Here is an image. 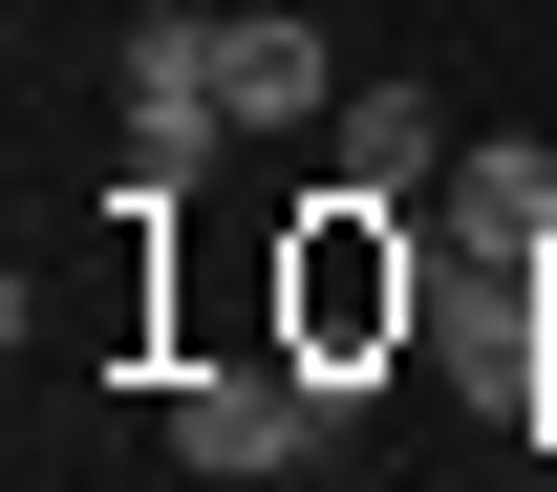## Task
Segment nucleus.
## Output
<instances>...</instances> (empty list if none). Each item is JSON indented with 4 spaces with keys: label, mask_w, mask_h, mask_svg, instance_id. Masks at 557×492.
<instances>
[{
    "label": "nucleus",
    "mask_w": 557,
    "mask_h": 492,
    "mask_svg": "<svg viewBox=\"0 0 557 492\" xmlns=\"http://www.w3.org/2000/svg\"><path fill=\"white\" fill-rule=\"evenodd\" d=\"M429 321V257H408V193H322L300 214V257H278V343L322 364V407H344L364 364Z\"/></svg>",
    "instance_id": "f257e3e1"
},
{
    "label": "nucleus",
    "mask_w": 557,
    "mask_h": 492,
    "mask_svg": "<svg viewBox=\"0 0 557 492\" xmlns=\"http://www.w3.org/2000/svg\"><path fill=\"white\" fill-rule=\"evenodd\" d=\"M322 364L300 343H258V364H172V450H194V492H258V471H300L322 450Z\"/></svg>",
    "instance_id": "f03ea898"
},
{
    "label": "nucleus",
    "mask_w": 557,
    "mask_h": 492,
    "mask_svg": "<svg viewBox=\"0 0 557 492\" xmlns=\"http://www.w3.org/2000/svg\"><path fill=\"white\" fill-rule=\"evenodd\" d=\"M214 86H236V129H322V108H344V43H322L300 0H236V22H214Z\"/></svg>",
    "instance_id": "7ed1b4c3"
},
{
    "label": "nucleus",
    "mask_w": 557,
    "mask_h": 492,
    "mask_svg": "<svg viewBox=\"0 0 557 492\" xmlns=\"http://www.w3.org/2000/svg\"><path fill=\"white\" fill-rule=\"evenodd\" d=\"M236 129V86H214V22H129V172H194Z\"/></svg>",
    "instance_id": "20e7f679"
},
{
    "label": "nucleus",
    "mask_w": 557,
    "mask_h": 492,
    "mask_svg": "<svg viewBox=\"0 0 557 492\" xmlns=\"http://www.w3.org/2000/svg\"><path fill=\"white\" fill-rule=\"evenodd\" d=\"M322 150H344V193H450V150H472V129L386 65V86H344V108H322Z\"/></svg>",
    "instance_id": "39448f33"
},
{
    "label": "nucleus",
    "mask_w": 557,
    "mask_h": 492,
    "mask_svg": "<svg viewBox=\"0 0 557 492\" xmlns=\"http://www.w3.org/2000/svg\"><path fill=\"white\" fill-rule=\"evenodd\" d=\"M450 236H515V257H557V150H536V129H472V150H450Z\"/></svg>",
    "instance_id": "423d86ee"
},
{
    "label": "nucleus",
    "mask_w": 557,
    "mask_h": 492,
    "mask_svg": "<svg viewBox=\"0 0 557 492\" xmlns=\"http://www.w3.org/2000/svg\"><path fill=\"white\" fill-rule=\"evenodd\" d=\"M515 428H536V450H557V364H536V386H515Z\"/></svg>",
    "instance_id": "0eeeda50"
}]
</instances>
